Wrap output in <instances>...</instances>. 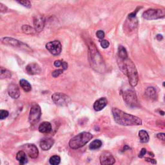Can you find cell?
I'll use <instances>...</instances> for the list:
<instances>
[{
	"label": "cell",
	"instance_id": "1",
	"mask_svg": "<svg viewBox=\"0 0 165 165\" xmlns=\"http://www.w3.org/2000/svg\"><path fill=\"white\" fill-rule=\"evenodd\" d=\"M112 112L114 121L120 125L138 126L142 125V121L138 117L130 115L117 108H113Z\"/></svg>",
	"mask_w": 165,
	"mask_h": 165
},
{
	"label": "cell",
	"instance_id": "2",
	"mask_svg": "<svg viewBox=\"0 0 165 165\" xmlns=\"http://www.w3.org/2000/svg\"><path fill=\"white\" fill-rule=\"evenodd\" d=\"M118 63L122 72L128 76L130 85L132 87L136 86L139 81V75L133 61L127 58L125 60H119Z\"/></svg>",
	"mask_w": 165,
	"mask_h": 165
},
{
	"label": "cell",
	"instance_id": "3",
	"mask_svg": "<svg viewBox=\"0 0 165 165\" xmlns=\"http://www.w3.org/2000/svg\"><path fill=\"white\" fill-rule=\"evenodd\" d=\"M89 54L90 65L92 69L100 73H103L105 69V65L103 58L94 43L89 45Z\"/></svg>",
	"mask_w": 165,
	"mask_h": 165
},
{
	"label": "cell",
	"instance_id": "4",
	"mask_svg": "<svg viewBox=\"0 0 165 165\" xmlns=\"http://www.w3.org/2000/svg\"><path fill=\"white\" fill-rule=\"evenodd\" d=\"M93 137L92 134L89 132H84L75 135L69 142V146L72 149H78L84 146Z\"/></svg>",
	"mask_w": 165,
	"mask_h": 165
},
{
	"label": "cell",
	"instance_id": "5",
	"mask_svg": "<svg viewBox=\"0 0 165 165\" xmlns=\"http://www.w3.org/2000/svg\"><path fill=\"white\" fill-rule=\"evenodd\" d=\"M143 17L147 20L161 19L165 17V10L162 9H148L143 12Z\"/></svg>",
	"mask_w": 165,
	"mask_h": 165
},
{
	"label": "cell",
	"instance_id": "6",
	"mask_svg": "<svg viewBox=\"0 0 165 165\" xmlns=\"http://www.w3.org/2000/svg\"><path fill=\"white\" fill-rule=\"evenodd\" d=\"M123 99L130 107L135 108L137 107L138 101L136 94L133 90H127L123 93Z\"/></svg>",
	"mask_w": 165,
	"mask_h": 165
},
{
	"label": "cell",
	"instance_id": "7",
	"mask_svg": "<svg viewBox=\"0 0 165 165\" xmlns=\"http://www.w3.org/2000/svg\"><path fill=\"white\" fill-rule=\"evenodd\" d=\"M52 99L55 104L61 107L67 106L71 101L69 96L61 92L54 93L52 96Z\"/></svg>",
	"mask_w": 165,
	"mask_h": 165
},
{
	"label": "cell",
	"instance_id": "8",
	"mask_svg": "<svg viewBox=\"0 0 165 165\" xmlns=\"http://www.w3.org/2000/svg\"><path fill=\"white\" fill-rule=\"evenodd\" d=\"M41 116V108L38 105H33L29 113L28 120L31 125H35L40 121Z\"/></svg>",
	"mask_w": 165,
	"mask_h": 165
},
{
	"label": "cell",
	"instance_id": "9",
	"mask_svg": "<svg viewBox=\"0 0 165 165\" xmlns=\"http://www.w3.org/2000/svg\"><path fill=\"white\" fill-rule=\"evenodd\" d=\"M46 48L53 55H58L61 52L62 46L59 41H52L46 45Z\"/></svg>",
	"mask_w": 165,
	"mask_h": 165
},
{
	"label": "cell",
	"instance_id": "10",
	"mask_svg": "<svg viewBox=\"0 0 165 165\" xmlns=\"http://www.w3.org/2000/svg\"><path fill=\"white\" fill-rule=\"evenodd\" d=\"M22 149L29 157L32 159H36L39 155V151L37 148L33 144H26L22 146Z\"/></svg>",
	"mask_w": 165,
	"mask_h": 165
},
{
	"label": "cell",
	"instance_id": "11",
	"mask_svg": "<svg viewBox=\"0 0 165 165\" xmlns=\"http://www.w3.org/2000/svg\"><path fill=\"white\" fill-rule=\"evenodd\" d=\"M115 162V158L110 152H104L101 154L100 156V163L101 165H113Z\"/></svg>",
	"mask_w": 165,
	"mask_h": 165
},
{
	"label": "cell",
	"instance_id": "12",
	"mask_svg": "<svg viewBox=\"0 0 165 165\" xmlns=\"http://www.w3.org/2000/svg\"><path fill=\"white\" fill-rule=\"evenodd\" d=\"M45 19L43 16L39 15L35 16L34 19V28L37 32H40L45 27Z\"/></svg>",
	"mask_w": 165,
	"mask_h": 165
},
{
	"label": "cell",
	"instance_id": "13",
	"mask_svg": "<svg viewBox=\"0 0 165 165\" xmlns=\"http://www.w3.org/2000/svg\"><path fill=\"white\" fill-rule=\"evenodd\" d=\"M26 72L29 75H37L41 72V69L37 63H32L26 66Z\"/></svg>",
	"mask_w": 165,
	"mask_h": 165
},
{
	"label": "cell",
	"instance_id": "14",
	"mask_svg": "<svg viewBox=\"0 0 165 165\" xmlns=\"http://www.w3.org/2000/svg\"><path fill=\"white\" fill-rule=\"evenodd\" d=\"M8 93L12 98L17 99L20 96L19 89L18 87L15 84H10L8 87Z\"/></svg>",
	"mask_w": 165,
	"mask_h": 165
},
{
	"label": "cell",
	"instance_id": "15",
	"mask_svg": "<svg viewBox=\"0 0 165 165\" xmlns=\"http://www.w3.org/2000/svg\"><path fill=\"white\" fill-rule=\"evenodd\" d=\"M2 43L10 45L12 46H14V47H18V46H23L22 45H24L25 44L22 43V42L14 39V38H11V37H4L2 39Z\"/></svg>",
	"mask_w": 165,
	"mask_h": 165
},
{
	"label": "cell",
	"instance_id": "16",
	"mask_svg": "<svg viewBox=\"0 0 165 165\" xmlns=\"http://www.w3.org/2000/svg\"><path fill=\"white\" fill-rule=\"evenodd\" d=\"M54 144V141L51 138H45L40 142V147L43 150H49L51 149Z\"/></svg>",
	"mask_w": 165,
	"mask_h": 165
},
{
	"label": "cell",
	"instance_id": "17",
	"mask_svg": "<svg viewBox=\"0 0 165 165\" xmlns=\"http://www.w3.org/2000/svg\"><path fill=\"white\" fill-rule=\"evenodd\" d=\"M107 103L108 101L107 99L105 98H101L96 101L94 105V108L96 111H101L107 105Z\"/></svg>",
	"mask_w": 165,
	"mask_h": 165
},
{
	"label": "cell",
	"instance_id": "18",
	"mask_svg": "<svg viewBox=\"0 0 165 165\" xmlns=\"http://www.w3.org/2000/svg\"><path fill=\"white\" fill-rule=\"evenodd\" d=\"M16 159L19 162L20 165H25L28 162L26 153L23 150L18 152V153L16 155Z\"/></svg>",
	"mask_w": 165,
	"mask_h": 165
},
{
	"label": "cell",
	"instance_id": "19",
	"mask_svg": "<svg viewBox=\"0 0 165 165\" xmlns=\"http://www.w3.org/2000/svg\"><path fill=\"white\" fill-rule=\"evenodd\" d=\"M51 130L52 125L49 122H43L39 126V131L41 133H49Z\"/></svg>",
	"mask_w": 165,
	"mask_h": 165
},
{
	"label": "cell",
	"instance_id": "20",
	"mask_svg": "<svg viewBox=\"0 0 165 165\" xmlns=\"http://www.w3.org/2000/svg\"><path fill=\"white\" fill-rule=\"evenodd\" d=\"M145 94L146 95L148 98H149L152 99H156L158 98L157 92H156L155 88H154L153 87H148L146 89Z\"/></svg>",
	"mask_w": 165,
	"mask_h": 165
},
{
	"label": "cell",
	"instance_id": "21",
	"mask_svg": "<svg viewBox=\"0 0 165 165\" xmlns=\"http://www.w3.org/2000/svg\"><path fill=\"white\" fill-rule=\"evenodd\" d=\"M118 57H119V60H125L126 59L128 58L127 52H126V50L124 46H120L118 49Z\"/></svg>",
	"mask_w": 165,
	"mask_h": 165
},
{
	"label": "cell",
	"instance_id": "22",
	"mask_svg": "<svg viewBox=\"0 0 165 165\" xmlns=\"http://www.w3.org/2000/svg\"><path fill=\"white\" fill-rule=\"evenodd\" d=\"M139 136L140 137V140L141 142L143 143H146L149 141V134H148L145 130H140L139 132Z\"/></svg>",
	"mask_w": 165,
	"mask_h": 165
},
{
	"label": "cell",
	"instance_id": "23",
	"mask_svg": "<svg viewBox=\"0 0 165 165\" xmlns=\"http://www.w3.org/2000/svg\"><path fill=\"white\" fill-rule=\"evenodd\" d=\"M20 86L23 88V90L25 92H30L32 89V87L31 84L25 79H22L19 81Z\"/></svg>",
	"mask_w": 165,
	"mask_h": 165
},
{
	"label": "cell",
	"instance_id": "24",
	"mask_svg": "<svg viewBox=\"0 0 165 165\" xmlns=\"http://www.w3.org/2000/svg\"><path fill=\"white\" fill-rule=\"evenodd\" d=\"M22 31L27 34H34L36 32L35 28H32L30 25H23L22 27Z\"/></svg>",
	"mask_w": 165,
	"mask_h": 165
},
{
	"label": "cell",
	"instance_id": "25",
	"mask_svg": "<svg viewBox=\"0 0 165 165\" xmlns=\"http://www.w3.org/2000/svg\"><path fill=\"white\" fill-rule=\"evenodd\" d=\"M101 146H102V142H101V141L99 140V139H96V140H94L91 143L89 149L90 150H96L99 149Z\"/></svg>",
	"mask_w": 165,
	"mask_h": 165
},
{
	"label": "cell",
	"instance_id": "26",
	"mask_svg": "<svg viewBox=\"0 0 165 165\" xmlns=\"http://www.w3.org/2000/svg\"><path fill=\"white\" fill-rule=\"evenodd\" d=\"M0 76H1V79H5V78H9L11 77V72L8 70L7 69H5V68L1 67V74H0Z\"/></svg>",
	"mask_w": 165,
	"mask_h": 165
},
{
	"label": "cell",
	"instance_id": "27",
	"mask_svg": "<svg viewBox=\"0 0 165 165\" xmlns=\"http://www.w3.org/2000/svg\"><path fill=\"white\" fill-rule=\"evenodd\" d=\"M50 163L52 165H58L61 162V159L58 155H54L50 159Z\"/></svg>",
	"mask_w": 165,
	"mask_h": 165
},
{
	"label": "cell",
	"instance_id": "28",
	"mask_svg": "<svg viewBox=\"0 0 165 165\" xmlns=\"http://www.w3.org/2000/svg\"><path fill=\"white\" fill-rule=\"evenodd\" d=\"M63 69H57L54 70L52 73V75L54 78H57L58 76H60L61 74H63Z\"/></svg>",
	"mask_w": 165,
	"mask_h": 165
},
{
	"label": "cell",
	"instance_id": "29",
	"mask_svg": "<svg viewBox=\"0 0 165 165\" xmlns=\"http://www.w3.org/2000/svg\"><path fill=\"white\" fill-rule=\"evenodd\" d=\"M19 3L22 4V5L24 7H26L27 8H31V3L30 1H28V0H25V1H18Z\"/></svg>",
	"mask_w": 165,
	"mask_h": 165
},
{
	"label": "cell",
	"instance_id": "30",
	"mask_svg": "<svg viewBox=\"0 0 165 165\" xmlns=\"http://www.w3.org/2000/svg\"><path fill=\"white\" fill-rule=\"evenodd\" d=\"M8 116V112L7 110H1L0 111V119H4L7 118Z\"/></svg>",
	"mask_w": 165,
	"mask_h": 165
},
{
	"label": "cell",
	"instance_id": "31",
	"mask_svg": "<svg viewBox=\"0 0 165 165\" xmlns=\"http://www.w3.org/2000/svg\"><path fill=\"white\" fill-rule=\"evenodd\" d=\"M100 44H101V46H102L103 49L108 48L109 46V45H110L109 42L107 40H101V42H100Z\"/></svg>",
	"mask_w": 165,
	"mask_h": 165
},
{
	"label": "cell",
	"instance_id": "32",
	"mask_svg": "<svg viewBox=\"0 0 165 165\" xmlns=\"http://www.w3.org/2000/svg\"><path fill=\"white\" fill-rule=\"evenodd\" d=\"M105 32L103 31H98L96 32V36L98 37L99 39L102 40L105 37Z\"/></svg>",
	"mask_w": 165,
	"mask_h": 165
},
{
	"label": "cell",
	"instance_id": "33",
	"mask_svg": "<svg viewBox=\"0 0 165 165\" xmlns=\"http://www.w3.org/2000/svg\"><path fill=\"white\" fill-rule=\"evenodd\" d=\"M157 137L161 140H162L163 141H165V134L164 133H159L157 135Z\"/></svg>",
	"mask_w": 165,
	"mask_h": 165
},
{
	"label": "cell",
	"instance_id": "34",
	"mask_svg": "<svg viewBox=\"0 0 165 165\" xmlns=\"http://www.w3.org/2000/svg\"><path fill=\"white\" fill-rule=\"evenodd\" d=\"M146 149H142V150L140 152V153H139V158H143L144 156H145V155L146 154Z\"/></svg>",
	"mask_w": 165,
	"mask_h": 165
},
{
	"label": "cell",
	"instance_id": "35",
	"mask_svg": "<svg viewBox=\"0 0 165 165\" xmlns=\"http://www.w3.org/2000/svg\"><path fill=\"white\" fill-rule=\"evenodd\" d=\"M63 61H61V60H57L54 62V65L56 67H60L61 66L62 67V65H63Z\"/></svg>",
	"mask_w": 165,
	"mask_h": 165
},
{
	"label": "cell",
	"instance_id": "36",
	"mask_svg": "<svg viewBox=\"0 0 165 165\" xmlns=\"http://www.w3.org/2000/svg\"><path fill=\"white\" fill-rule=\"evenodd\" d=\"M145 160H146V161L151 163L152 164H154L157 163V162H156V161L155 159H150V158H145Z\"/></svg>",
	"mask_w": 165,
	"mask_h": 165
},
{
	"label": "cell",
	"instance_id": "37",
	"mask_svg": "<svg viewBox=\"0 0 165 165\" xmlns=\"http://www.w3.org/2000/svg\"><path fill=\"white\" fill-rule=\"evenodd\" d=\"M7 9V7L5 6H4L2 3H0V10H1V12L5 11V10Z\"/></svg>",
	"mask_w": 165,
	"mask_h": 165
},
{
	"label": "cell",
	"instance_id": "38",
	"mask_svg": "<svg viewBox=\"0 0 165 165\" xmlns=\"http://www.w3.org/2000/svg\"><path fill=\"white\" fill-rule=\"evenodd\" d=\"M156 38H157V40L158 41H162L163 39V37L161 34H158L157 36H156Z\"/></svg>",
	"mask_w": 165,
	"mask_h": 165
},
{
	"label": "cell",
	"instance_id": "39",
	"mask_svg": "<svg viewBox=\"0 0 165 165\" xmlns=\"http://www.w3.org/2000/svg\"><path fill=\"white\" fill-rule=\"evenodd\" d=\"M159 113H160L161 115H162V116H164V114H165V112H163V111H162V110H159Z\"/></svg>",
	"mask_w": 165,
	"mask_h": 165
},
{
	"label": "cell",
	"instance_id": "40",
	"mask_svg": "<svg viewBox=\"0 0 165 165\" xmlns=\"http://www.w3.org/2000/svg\"><path fill=\"white\" fill-rule=\"evenodd\" d=\"M130 149V148L127 146V145H126V146H125V147H124V150H128Z\"/></svg>",
	"mask_w": 165,
	"mask_h": 165
},
{
	"label": "cell",
	"instance_id": "41",
	"mask_svg": "<svg viewBox=\"0 0 165 165\" xmlns=\"http://www.w3.org/2000/svg\"><path fill=\"white\" fill-rule=\"evenodd\" d=\"M163 85L164 87H165V82H164V83H163Z\"/></svg>",
	"mask_w": 165,
	"mask_h": 165
},
{
	"label": "cell",
	"instance_id": "42",
	"mask_svg": "<svg viewBox=\"0 0 165 165\" xmlns=\"http://www.w3.org/2000/svg\"><path fill=\"white\" fill-rule=\"evenodd\" d=\"M164 126H165V122H164Z\"/></svg>",
	"mask_w": 165,
	"mask_h": 165
},
{
	"label": "cell",
	"instance_id": "43",
	"mask_svg": "<svg viewBox=\"0 0 165 165\" xmlns=\"http://www.w3.org/2000/svg\"><path fill=\"white\" fill-rule=\"evenodd\" d=\"M164 99H165V96H164Z\"/></svg>",
	"mask_w": 165,
	"mask_h": 165
}]
</instances>
